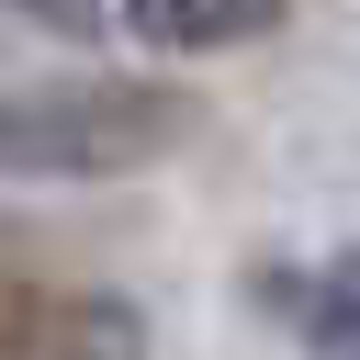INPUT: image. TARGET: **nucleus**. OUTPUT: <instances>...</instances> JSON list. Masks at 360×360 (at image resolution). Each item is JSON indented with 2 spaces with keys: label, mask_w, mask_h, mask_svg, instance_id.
<instances>
[{
  "label": "nucleus",
  "mask_w": 360,
  "mask_h": 360,
  "mask_svg": "<svg viewBox=\"0 0 360 360\" xmlns=\"http://www.w3.org/2000/svg\"><path fill=\"white\" fill-rule=\"evenodd\" d=\"M0 22H22L45 45H101L112 34V0H0Z\"/></svg>",
  "instance_id": "obj_5"
},
{
  "label": "nucleus",
  "mask_w": 360,
  "mask_h": 360,
  "mask_svg": "<svg viewBox=\"0 0 360 360\" xmlns=\"http://www.w3.org/2000/svg\"><path fill=\"white\" fill-rule=\"evenodd\" d=\"M56 360H146V315L124 292H68L56 304Z\"/></svg>",
  "instance_id": "obj_4"
},
{
  "label": "nucleus",
  "mask_w": 360,
  "mask_h": 360,
  "mask_svg": "<svg viewBox=\"0 0 360 360\" xmlns=\"http://www.w3.org/2000/svg\"><path fill=\"white\" fill-rule=\"evenodd\" d=\"M202 124V101L158 68H22L0 79V180H135L158 158H180Z\"/></svg>",
  "instance_id": "obj_1"
},
{
  "label": "nucleus",
  "mask_w": 360,
  "mask_h": 360,
  "mask_svg": "<svg viewBox=\"0 0 360 360\" xmlns=\"http://www.w3.org/2000/svg\"><path fill=\"white\" fill-rule=\"evenodd\" d=\"M292 22V0H112V34H135L146 56H236L270 45Z\"/></svg>",
  "instance_id": "obj_3"
},
{
  "label": "nucleus",
  "mask_w": 360,
  "mask_h": 360,
  "mask_svg": "<svg viewBox=\"0 0 360 360\" xmlns=\"http://www.w3.org/2000/svg\"><path fill=\"white\" fill-rule=\"evenodd\" d=\"M259 315H292V338L315 360H360V236H338L326 259H270L248 281Z\"/></svg>",
  "instance_id": "obj_2"
}]
</instances>
